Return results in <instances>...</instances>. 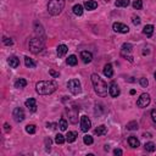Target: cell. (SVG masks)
I'll use <instances>...</instances> for the list:
<instances>
[{
  "mask_svg": "<svg viewBox=\"0 0 156 156\" xmlns=\"http://www.w3.org/2000/svg\"><path fill=\"white\" fill-rule=\"evenodd\" d=\"M25 63H26V66L27 67H29V68H34L37 66V63L32 60V59H29L28 56H26L25 57Z\"/></svg>",
  "mask_w": 156,
  "mask_h": 156,
  "instance_id": "obj_27",
  "label": "cell"
},
{
  "mask_svg": "<svg viewBox=\"0 0 156 156\" xmlns=\"http://www.w3.org/2000/svg\"><path fill=\"white\" fill-rule=\"evenodd\" d=\"M139 83H140L141 87H144V88H146V87L149 85V81L146 79V78H140V79H139Z\"/></svg>",
  "mask_w": 156,
  "mask_h": 156,
  "instance_id": "obj_35",
  "label": "cell"
},
{
  "mask_svg": "<svg viewBox=\"0 0 156 156\" xmlns=\"http://www.w3.org/2000/svg\"><path fill=\"white\" fill-rule=\"evenodd\" d=\"M132 21H133V23L137 26V25L140 23V17H138V16H133V20H132Z\"/></svg>",
  "mask_w": 156,
  "mask_h": 156,
  "instance_id": "obj_38",
  "label": "cell"
},
{
  "mask_svg": "<svg viewBox=\"0 0 156 156\" xmlns=\"http://www.w3.org/2000/svg\"><path fill=\"white\" fill-rule=\"evenodd\" d=\"M66 62H67L70 66H76L77 62H78L77 56H76V55H70V56L67 57V61H66Z\"/></svg>",
  "mask_w": 156,
  "mask_h": 156,
  "instance_id": "obj_24",
  "label": "cell"
},
{
  "mask_svg": "<svg viewBox=\"0 0 156 156\" xmlns=\"http://www.w3.org/2000/svg\"><path fill=\"white\" fill-rule=\"evenodd\" d=\"M45 146H47V150L50 151V146H51V139H50V138L45 139Z\"/></svg>",
  "mask_w": 156,
  "mask_h": 156,
  "instance_id": "obj_37",
  "label": "cell"
},
{
  "mask_svg": "<svg viewBox=\"0 0 156 156\" xmlns=\"http://www.w3.org/2000/svg\"><path fill=\"white\" fill-rule=\"evenodd\" d=\"M144 148L146 151H149V153H154V151L156 150V145L153 143V141H149V143H145Z\"/></svg>",
  "mask_w": 156,
  "mask_h": 156,
  "instance_id": "obj_25",
  "label": "cell"
},
{
  "mask_svg": "<svg viewBox=\"0 0 156 156\" xmlns=\"http://www.w3.org/2000/svg\"><path fill=\"white\" fill-rule=\"evenodd\" d=\"M84 7L87 10H95L98 7V3L94 1V0H87L84 3Z\"/></svg>",
  "mask_w": 156,
  "mask_h": 156,
  "instance_id": "obj_15",
  "label": "cell"
},
{
  "mask_svg": "<svg viewBox=\"0 0 156 156\" xmlns=\"http://www.w3.org/2000/svg\"><path fill=\"white\" fill-rule=\"evenodd\" d=\"M151 118H153V121L156 123V109L151 111Z\"/></svg>",
  "mask_w": 156,
  "mask_h": 156,
  "instance_id": "obj_41",
  "label": "cell"
},
{
  "mask_svg": "<svg viewBox=\"0 0 156 156\" xmlns=\"http://www.w3.org/2000/svg\"><path fill=\"white\" fill-rule=\"evenodd\" d=\"M67 87H68V89H70L71 93L75 94V95H78V94H79L81 91H82L81 82L78 81V79H71V81H68Z\"/></svg>",
  "mask_w": 156,
  "mask_h": 156,
  "instance_id": "obj_5",
  "label": "cell"
},
{
  "mask_svg": "<svg viewBox=\"0 0 156 156\" xmlns=\"http://www.w3.org/2000/svg\"><path fill=\"white\" fill-rule=\"evenodd\" d=\"M65 138H63L62 134H56V137H55V143L56 144H63L65 143Z\"/></svg>",
  "mask_w": 156,
  "mask_h": 156,
  "instance_id": "obj_34",
  "label": "cell"
},
{
  "mask_svg": "<svg viewBox=\"0 0 156 156\" xmlns=\"http://www.w3.org/2000/svg\"><path fill=\"white\" fill-rule=\"evenodd\" d=\"M68 1H73V0H68Z\"/></svg>",
  "mask_w": 156,
  "mask_h": 156,
  "instance_id": "obj_45",
  "label": "cell"
},
{
  "mask_svg": "<svg viewBox=\"0 0 156 156\" xmlns=\"http://www.w3.org/2000/svg\"><path fill=\"white\" fill-rule=\"evenodd\" d=\"M132 49H133L132 44H129V43H125V44L122 45V54H125L126 51H127V53H131Z\"/></svg>",
  "mask_w": 156,
  "mask_h": 156,
  "instance_id": "obj_29",
  "label": "cell"
},
{
  "mask_svg": "<svg viewBox=\"0 0 156 156\" xmlns=\"http://www.w3.org/2000/svg\"><path fill=\"white\" fill-rule=\"evenodd\" d=\"M25 105H26V107H28L29 111H32V112H35L37 111V101H35V99L29 98L28 100H26Z\"/></svg>",
  "mask_w": 156,
  "mask_h": 156,
  "instance_id": "obj_12",
  "label": "cell"
},
{
  "mask_svg": "<svg viewBox=\"0 0 156 156\" xmlns=\"http://www.w3.org/2000/svg\"><path fill=\"white\" fill-rule=\"evenodd\" d=\"M132 5L135 10H141V7H143V1H141V0H134Z\"/></svg>",
  "mask_w": 156,
  "mask_h": 156,
  "instance_id": "obj_30",
  "label": "cell"
},
{
  "mask_svg": "<svg viewBox=\"0 0 156 156\" xmlns=\"http://www.w3.org/2000/svg\"><path fill=\"white\" fill-rule=\"evenodd\" d=\"M91 83H93L95 93L99 96H106L107 95V84L105 83V81L103 78H100L96 73L91 75Z\"/></svg>",
  "mask_w": 156,
  "mask_h": 156,
  "instance_id": "obj_2",
  "label": "cell"
},
{
  "mask_svg": "<svg viewBox=\"0 0 156 156\" xmlns=\"http://www.w3.org/2000/svg\"><path fill=\"white\" fill-rule=\"evenodd\" d=\"M45 48V42L42 37H33L29 40V50L33 54H39Z\"/></svg>",
  "mask_w": 156,
  "mask_h": 156,
  "instance_id": "obj_4",
  "label": "cell"
},
{
  "mask_svg": "<svg viewBox=\"0 0 156 156\" xmlns=\"http://www.w3.org/2000/svg\"><path fill=\"white\" fill-rule=\"evenodd\" d=\"M73 13L77 16H82L83 15V6L79 5V4H77V5L73 6Z\"/></svg>",
  "mask_w": 156,
  "mask_h": 156,
  "instance_id": "obj_23",
  "label": "cell"
},
{
  "mask_svg": "<svg viewBox=\"0 0 156 156\" xmlns=\"http://www.w3.org/2000/svg\"><path fill=\"white\" fill-rule=\"evenodd\" d=\"M149 104H150V95L146 93L141 94L140 98L138 99V101H137V105H138L139 107H146Z\"/></svg>",
  "mask_w": 156,
  "mask_h": 156,
  "instance_id": "obj_8",
  "label": "cell"
},
{
  "mask_svg": "<svg viewBox=\"0 0 156 156\" xmlns=\"http://www.w3.org/2000/svg\"><path fill=\"white\" fill-rule=\"evenodd\" d=\"M128 144H129V146H132V148H138L140 145L139 140L137 139V137H134V135H131L129 138H128Z\"/></svg>",
  "mask_w": 156,
  "mask_h": 156,
  "instance_id": "obj_17",
  "label": "cell"
},
{
  "mask_svg": "<svg viewBox=\"0 0 156 156\" xmlns=\"http://www.w3.org/2000/svg\"><path fill=\"white\" fill-rule=\"evenodd\" d=\"M81 59L84 63H89V62H91V60H93V55H91V53H89V51H82Z\"/></svg>",
  "mask_w": 156,
  "mask_h": 156,
  "instance_id": "obj_13",
  "label": "cell"
},
{
  "mask_svg": "<svg viewBox=\"0 0 156 156\" xmlns=\"http://www.w3.org/2000/svg\"><path fill=\"white\" fill-rule=\"evenodd\" d=\"M57 88V84L53 81H40L35 84L37 93L40 95H50Z\"/></svg>",
  "mask_w": 156,
  "mask_h": 156,
  "instance_id": "obj_1",
  "label": "cell"
},
{
  "mask_svg": "<svg viewBox=\"0 0 156 156\" xmlns=\"http://www.w3.org/2000/svg\"><path fill=\"white\" fill-rule=\"evenodd\" d=\"M77 139V133L76 132H68L67 135H66V140L67 143H73Z\"/></svg>",
  "mask_w": 156,
  "mask_h": 156,
  "instance_id": "obj_21",
  "label": "cell"
},
{
  "mask_svg": "<svg viewBox=\"0 0 156 156\" xmlns=\"http://www.w3.org/2000/svg\"><path fill=\"white\" fill-rule=\"evenodd\" d=\"M35 131H37V127L34 125H27L26 126V132L29 133V134H34Z\"/></svg>",
  "mask_w": 156,
  "mask_h": 156,
  "instance_id": "obj_31",
  "label": "cell"
},
{
  "mask_svg": "<svg viewBox=\"0 0 156 156\" xmlns=\"http://www.w3.org/2000/svg\"><path fill=\"white\" fill-rule=\"evenodd\" d=\"M65 7V0H50L48 4V11L51 16H57Z\"/></svg>",
  "mask_w": 156,
  "mask_h": 156,
  "instance_id": "obj_3",
  "label": "cell"
},
{
  "mask_svg": "<svg viewBox=\"0 0 156 156\" xmlns=\"http://www.w3.org/2000/svg\"><path fill=\"white\" fill-rule=\"evenodd\" d=\"M67 126H68V123L66 121V118H61L60 121H59V127H60V129L61 131H66L67 129Z\"/></svg>",
  "mask_w": 156,
  "mask_h": 156,
  "instance_id": "obj_28",
  "label": "cell"
},
{
  "mask_svg": "<svg viewBox=\"0 0 156 156\" xmlns=\"http://www.w3.org/2000/svg\"><path fill=\"white\" fill-rule=\"evenodd\" d=\"M91 127V122L87 116H82L81 117V129L83 132H88Z\"/></svg>",
  "mask_w": 156,
  "mask_h": 156,
  "instance_id": "obj_10",
  "label": "cell"
},
{
  "mask_svg": "<svg viewBox=\"0 0 156 156\" xmlns=\"http://www.w3.org/2000/svg\"><path fill=\"white\" fill-rule=\"evenodd\" d=\"M106 133H107V129H106V127H105L104 125L99 126V127L95 129V134H96V135H105Z\"/></svg>",
  "mask_w": 156,
  "mask_h": 156,
  "instance_id": "obj_22",
  "label": "cell"
},
{
  "mask_svg": "<svg viewBox=\"0 0 156 156\" xmlns=\"http://www.w3.org/2000/svg\"><path fill=\"white\" fill-rule=\"evenodd\" d=\"M3 42H4V44H5V45H7V47H11V45L13 44L12 39H11V38H6V37H4Z\"/></svg>",
  "mask_w": 156,
  "mask_h": 156,
  "instance_id": "obj_36",
  "label": "cell"
},
{
  "mask_svg": "<svg viewBox=\"0 0 156 156\" xmlns=\"http://www.w3.org/2000/svg\"><path fill=\"white\" fill-rule=\"evenodd\" d=\"M143 32H144L145 35L151 37V35H153V33H154V26H153V25H146V26L144 27Z\"/></svg>",
  "mask_w": 156,
  "mask_h": 156,
  "instance_id": "obj_19",
  "label": "cell"
},
{
  "mask_svg": "<svg viewBox=\"0 0 156 156\" xmlns=\"http://www.w3.org/2000/svg\"><path fill=\"white\" fill-rule=\"evenodd\" d=\"M109 93H110V95L112 96V98H117L118 95H120V93H121V90H120V88H118V85L115 83V82H112L111 84H110V88H109Z\"/></svg>",
  "mask_w": 156,
  "mask_h": 156,
  "instance_id": "obj_11",
  "label": "cell"
},
{
  "mask_svg": "<svg viewBox=\"0 0 156 156\" xmlns=\"http://www.w3.org/2000/svg\"><path fill=\"white\" fill-rule=\"evenodd\" d=\"M115 5L117 7H127L129 5V0H117V1L115 3Z\"/></svg>",
  "mask_w": 156,
  "mask_h": 156,
  "instance_id": "obj_26",
  "label": "cell"
},
{
  "mask_svg": "<svg viewBox=\"0 0 156 156\" xmlns=\"http://www.w3.org/2000/svg\"><path fill=\"white\" fill-rule=\"evenodd\" d=\"M49 73H50V76H51V77H55V78H57L59 76H60V73L56 72V71H54V70H50Z\"/></svg>",
  "mask_w": 156,
  "mask_h": 156,
  "instance_id": "obj_39",
  "label": "cell"
},
{
  "mask_svg": "<svg viewBox=\"0 0 156 156\" xmlns=\"http://www.w3.org/2000/svg\"><path fill=\"white\" fill-rule=\"evenodd\" d=\"M155 79H156V72H155Z\"/></svg>",
  "mask_w": 156,
  "mask_h": 156,
  "instance_id": "obj_44",
  "label": "cell"
},
{
  "mask_svg": "<svg viewBox=\"0 0 156 156\" xmlns=\"http://www.w3.org/2000/svg\"><path fill=\"white\" fill-rule=\"evenodd\" d=\"M144 55H146V54H149V50H144V53H143Z\"/></svg>",
  "mask_w": 156,
  "mask_h": 156,
  "instance_id": "obj_43",
  "label": "cell"
},
{
  "mask_svg": "<svg viewBox=\"0 0 156 156\" xmlns=\"http://www.w3.org/2000/svg\"><path fill=\"white\" fill-rule=\"evenodd\" d=\"M67 51H68V48L66 47L65 44H60L57 47V49H56V53H57V56L59 57H63L67 54Z\"/></svg>",
  "mask_w": 156,
  "mask_h": 156,
  "instance_id": "obj_14",
  "label": "cell"
},
{
  "mask_svg": "<svg viewBox=\"0 0 156 156\" xmlns=\"http://www.w3.org/2000/svg\"><path fill=\"white\" fill-rule=\"evenodd\" d=\"M113 154L116 155V156H121V155L123 154V151H122L121 149H115V150H113Z\"/></svg>",
  "mask_w": 156,
  "mask_h": 156,
  "instance_id": "obj_40",
  "label": "cell"
},
{
  "mask_svg": "<svg viewBox=\"0 0 156 156\" xmlns=\"http://www.w3.org/2000/svg\"><path fill=\"white\" fill-rule=\"evenodd\" d=\"M112 28L115 32H118V33H128L129 32V28H128V26L121 23V22H115Z\"/></svg>",
  "mask_w": 156,
  "mask_h": 156,
  "instance_id": "obj_9",
  "label": "cell"
},
{
  "mask_svg": "<svg viewBox=\"0 0 156 156\" xmlns=\"http://www.w3.org/2000/svg\"><path fill=\"white\" fill-rule=\"evenodd\" d=\"M83 141H84V144H87V145H91V144L94 143L93 137H91V135H88V134L83 137Z\"/></svg>",
  "mask_w": 156,
  "mask_h": 156,
  "instance_id": "obj_33",
  "label": "cell"
},
{
  "mask_svg": "<svg viewBox=\"0 0 156 156\" xmlns=\"http://www.w3.org/2000/svg\"><path fill=\"white\" fill-rule=\"evenodd\" d=\"M7 62H9V65H10V67H12V68H17L20 66V60H18L16 56H11L7 60Z\"/></svg>",
  "mask_w": 156,
  "mask_h": 156,
  "instance_id": "obj_18",
  "label": "cell"
},
{
  "mask_svg": "<svg viewBox=\"0 0 156 156\" xmlns=\"http://www.w3.org/2000/svg\"><path fill=\"white\" fill-rule=\"evenodd\" d=\"M104 75L106 76L107 78H111L113 76V70H112V66L111 63H106L104 67Z\"/></svg>",
  "mask_w": 156,
  "mask_h": 156,
  "instance_id": "obj_16",
  "label": "cell"
},
{
  "mask_svg": "<svg viewBox=\"0 0 156 156\" xmlns=\"http://www.w3.org/2000/svg\"><path fill=\"white\" fill-rule=\"evenodd\" d=\"M4 127H5V132H10V131H11V127L9 126V123H5V125H4Z\"/></svg>",
  "mask_w": 156,
  "mask_h": 156,
  "instance_id": "obj_42",
  "label": "cell"
},
{
  "mask_svg": "<svg viewBox=\"0 0 156 156\" xmlns=\"http://www.w3.org/2000/svg\"><path fill=\"white\" fill-rule=\"evenodd\" d=\"M12 116H13V120L20 123V122H22L25 120L26 115H25V111H23V109L22 107H16L12 112Z\"/></svg>",
  "mask_w": 156,
  "mask_h": 156,
  "instance_id": "obj_6",
  "label": "cell"
},
{
  "mask_svg": "<svg viewBox=\"0 0 156 156\" xmlns=\"http://www.w3.org/2000/svg\"><path fill=\"white\" fill-rule=\"evenodd\" d=\"M127 129H129V131H135V129H138V123H137L135 121L129 122V123L127 125Z\"/></svg>",
  "mask_w": 156,
  "mask_h": 156,
  "instance_id": "obj_32",
  "label": "cell"
},
{
  "mask_svg": "<svg viewBox=\"0 0 156 156\" xmlns=\"http://www.w3.org/2000/svg\"><path fill=\"white\" fill-rule=\"evenodd\" d=\"M68 111V118H70V122L71 123H77L78 122V111H79V109L77 106H72L70 110H67Z\"/></svg>",
  "mask_w": 156,
  "mask_h": 156,
  "instance_id": "obj_7",
  "label": "cell"
},
{
  "mask_svg": "<svg viewBox=\"0 0 156 156\" xmlns=\"http://www.w3.org/2000/svg\"><path fill=\"white\" fill-rule=\"evenodd\" d=\"M26 85H27V81L23 79V78H20V79H17V81L15 82V88L22 89V88H25Z\"/></svg>",
  "mask_w": 156,
  "mask_h": 156,
  "instance_id": "obj_20",
  "label": "cell"
}]
</instances>
